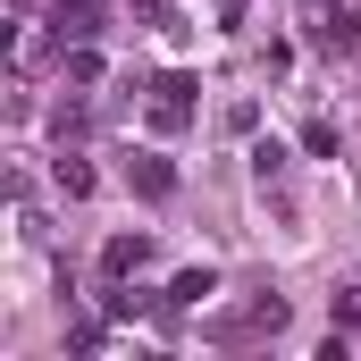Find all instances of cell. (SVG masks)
Listing matches in <instances>:
<instances>
[{"mask_svg": "<svg viewBox=\"0 0 361 361\" xmlns=\"http://www.w3.org/2000/svg\"><path fill=\"white\" fill-rule=\"evenodd\" d=\"M252 177H261V185L286 177V143H252Z\"/></svg>", "mask_w": 361, "mask_h": 361, "instance_id": "8", "label": "cell"}, {"mask_svg": "<svg viewBox=\"0 0 361 361\" xmlns=\"http://www.w3.org/2000/svg\"><path fill=\"white\" fill-rule=\"evenodd\" d=\"M17 8H34V0H17Z\"/></svg>", "mask_w": 361, "mask_h": 361, "instance_id": "10", "label": "cell"}, {"mask_svg": "<svg viewBox=\"0 0 361 361\" xmlns=\"http://www.w3.org/2000/svg\"><path fill=\"white\" fill-rule=\"evenodd\" d=\"M126 185H135V193H152V202H160V193H177V169H169V160H160V152H135V160H126Z\"/></svg>", "mask_w": 361, "mask_h": 361, "instance_id": "4", "label": "cell"}, {"mask_svg": "<svg viewBox=\"0 0 361 361\" xmlns=\"http://www.w3.org/2000/svg\"><path fill=\"white\" fill-rule=\"evenodd\" d=\"M286 328V302H277L269 286L244 302V311H227V319H210V345H252V336H277Z\"/></svg>", "mask_w": 361, "mask_h": 361, "instance_id": "1", "label": "cell"}, {"mask_svg": "<svg viewBox=\"0 0 361 361\" xmlns=\"http://www.w3.org/2000/svg\"><path fill=\"white\" fill-rule=\"evenodd\" d=\"M152 126L160 135H185L193 126V76H160L152 85Z\"/></svg>", "mask_w": 361, "mask_h": 361, "instance_id": "2", "label": "cell"}, {"mask_svg": "<svg viewBox=\"0 0 361 361\" xmlns=\"http://www.w3.org/2000/svg\"><path fill=\"white\" fill-rule=\"evenodd\" d=\"M92 34H101V8H92V0H59V8H51V42H59V51H76Z\"/></svg>", "mask_w": 361, "mask_h": 361, "instance_id": "3", "label": "cell"}, {"mask_svg": "<svg viewBox=\"0 0 361 361\" xmlns=\"http://www.w3.org/2000/svg\"><path fill=\"white\" fill-rule=\"evenodd\" d=\"M143 261H152V235H109V252H101V269H109V277H135Z\"/></svg>", "mask_w": 361, "mask_h": 361, "instance_id": "5", "label": "cell"}, {"mask_svg": "<svg viewBox=\"0 0 361 361\" xmlns=\"http://www.w3.org/2000/svg\"><path fill=\"white\" fill-rule=\"evenodd\" d=\"M68 59V85H101V59H92V42H76V51H59Z\"/></svg>", "mask_w": 361, "mask_h": 361, "instance_id": "7", "label": "cell"}, {"mask_svg": "<svg viewBox=\"0 0 361 361\" xmlns=\"http://www.w3.org/2000/svg\"><path fill=\"white\" fill-rule=\"evenodd\" d=\"M210 294H219V277H210V269H185L177 286H169V302H177V311H202Z\"/></svg>", "mask_w": 361, "mask_h": 361, "instance_id": "6", "label": "cell"}, {"mask_svg": "<svg viewBox=\"0 0 361 361\" xmlns=\"http://www.w3.org/2000/svg\"><path fill=\"white\" fill-rule=\"evenodd\" d=\"M59 193H92V169H85V160H68V152H59Z\"/></svg>", "mask_w": 361, "mask_h": 361, "instance_id": "9", "label": "cell"}]
</instances>
